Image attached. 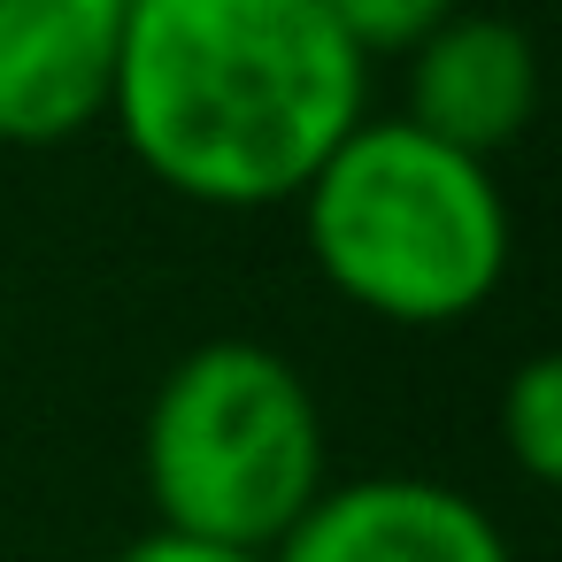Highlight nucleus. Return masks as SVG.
Returning a JSON list of instances; mask_svg holds the SVG:
<instances>
[{"label":"nucleus","mask_w":562,"mask_h":562,"mask_svg":"<svg viewBox=\"0 0 562 562\" xmlns=\"http://www.w3.org/2000/svg\"><path fill=\"white\" fill-rule=\"evenodd\" d=\"M132 0H0V147H63L116 101Z\"/></svg>","instance_id":"20e7f679"},{"label":"nucleus","mask_w":562,"mask_h":562,"mask_svg":"<svg viewBox=\"0 0 562 562\" xmlns=\"http://www.w3.org/2000/svg\"><path fill=\"white\" fill-rule=\"evenodd\" d=\"M139 470L170 531L270 554L324 493L316 393L278 347L209 339L155 385Z\"/></svg>","instance_id":"7ed1b4c3"},{"label":"nucleus","mask_w":562,"mask_h":562,"mask_svg":"<svg viewBox=\"0 0 562 562\" xmlns=\"http://www.w3.org/2000/svg\"><path fill=\"white\" fill-rule=\"evenodd\" d=\"M539 109V55L508 16H447L408 47V124L454 155H508Z\"/></svg>","instance_id":"423d86ee"},{"label":"nucleus","mask_w":562,"mask_h":562,"mask_svg":"<svg viewBox=\"0 0 562 562\" xmlns=\"http://www.w3.org/2000/svg\"><path fill=\"white\" fill-rule=\"evenodd\" d=\"M301 216L331 293L408 331L477 316L508 270L493 162L439 147L408 116H362L301 186Z\"/></svg>","instance_id":"f03ea898"},{"label":"nucleus","mask_w":562,"mask_h":562,"mask_svg":"<svg viewBox=\"0 0 562 562\" xmlns=\"http://www.w3.org/2000/svg\"><path fill=\"white\" fill-rule=\"evenodd\" d=\"M324 16L362 55H408L424 32H439L454 16V0H324Z\"/></svg>","instance_id":"6e6552de"},{"label":"nucleus","mask_w":562,"mask_h":562,"mask_svg":"<svg viewBox=\"0 0 562 562\" xmlns=\"http://www.w3.org/2000/svg\"><path fill=\"white\" fill-rule=\"evenodd\" d=\"M116 562H270V554H247V547H224V539H193V531L155 524V531H147V539H132Z\"/></svg>","instance_id":"1a4fd4ad"},{"label":"nucleus","mask_w":562,"mask_h":562,"mask_svg":"<svg viewBox=\"0 0 562 562\" xmlns=\"http://www.w3.org/2000/svg\"><path fill=\"white\" fill-rule=\"evenodd\" d=\"M270 562H516L501 524L439 477L324 485Z\"/></svg>","instance_id":"39448f33"},{"label":"nucleus","mask_w":562,"mask_h":562,"mask_svg":"<svg viewBox=\"0 0 562 562\" xmlns=\"http://www.w3.org/2000/svg\"><path fill=\"white\" fill-rule=\"evenodd\" d=\"M370 55L324 0H132L116 132L201 209H278L362 124Z\"/></svg>","instance_id":"f257e3e1"},{"label":"nucleus","mask_w":562,"mask_h":562,"mask_svg":"<svg viewBox=\"0 0 562 562\" xmlns=\"http://www.w3.org/2000/svg\"><path fill=\"white\" fill-rule=\"evenodd\" d=\"M501 439H508V454L531 485L562 477V362L554 355L516 362V378L501 393Z\"/></svg>","instance_id":"0eeeda50"}]
</instances>
